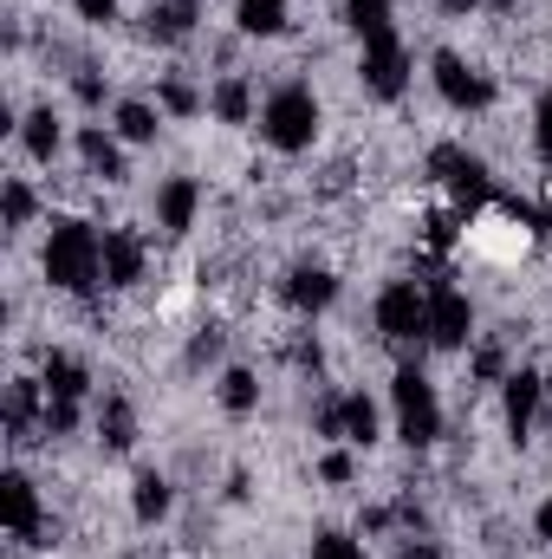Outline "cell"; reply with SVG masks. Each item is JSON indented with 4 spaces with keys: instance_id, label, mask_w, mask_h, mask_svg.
Listing matches in <instances>:
<instances>
[{
    "instance_id": "1",
    "label": "cell",
    "mask_w": 552,
    "mask_h": 559,
    "mask_svg": "<svg viewBox=\"0 0 552 559\" xmlns=\"http://www.w3.org/2000/svg\"><path fill=\"white\" fill-rule=\"evenodd\" d=\"M46 280H52L59 293H92V286L105 280V235H92L85 222H52Z\"/></svg>"
},
{
    "instance_id": "36",
    "label": "cell",
    "mask_w": 552,
    "mask_h": 559,
    "mask_svg": "<svg viewBox=\"0 0 552 559\" xmlns=\"http://www.w3.org/2000/svg\"><path fill=\"white\" fill-rule=\"evenodd\" d=\"M547 397H552V371H547Z\"/></svg>"
},
{
    "instance_id": "12",
    "label": "cell",
    "mask_w": 552,
    "mask_h": 559,
    "mask_svg": "<svg viewBox=\"0 0 552 559\" xmlns=\"http://www.w3.org/2000/svg\"><path fill=\"white\" fill-rule=\"evenodd\" d=\"M79 156H85V169H92V176L124 182V150H118V138H105L98 124H85V131H79Z\"/></svg>"
},
{
    "instance_id": "18",
    "label": "cell",
    "mask_w": 552,
    "mask_h": 559,
    "mask_svg": "<svg viewBox=\"0 0 552 559\" xmlns=\"http://www.w3.org/2000/svg\"><path fill=\"white\" fill-rule=\"evenodd\" d=\"M98 436H105L111 449H131V442H137V411H131L124 397H105V404H98Z\"/></svg>"
},
{
    "instance_id": "2",
    "label": "cell",
    "mask_w": 552,
    "mask_h": 559,
    "mask_svg": "<svg viewBox=\"0 0 552 559\" xmlns=\"http://www.w3.org/2000/svg\"><path fill=\"white\" fill-rule=\"evenodd\" d=\"M261 138L274 143V150H305V143L319 138V98L305 85H279L274 98H267V111H261Z\"/></svg>"
},
{
    "instance_id": "27",
    "label": "cell",
    "mask_w": 552,
    "mask_h": 559,
    "mask_svg": "<svg viewBox=\"0 0 552 559\" xmlns=\"http://www.w3.org/2000/svg\"><path fill=\"white\" fill-rule=\"evenodd\" d=\"M26 222H33V189L7 182V228H26Z\"/></svg>"
},
{
    "instance_id": "5",
    "label": "cell",
    "mask_w": 552,
    "mask_h": 559,
    "mask_svg": "<svg viewBox=\"0 0 552 559\" xmlns=\"http://www.w3.org/2000/svg\"><path fill=\"white\" fill-rule=\"evenodd\" d=\"M429 345H468L475 338V306H468V293H455V286H435L429 293V332H422Z\"/></svg>"
},
{
    "instance_id": "32",
    "label": "cell",
    "mask_w": 552,
    "mask_h": 559,
    "mask_svg": "<svg viewBox=\"0 0 552 559\" xmlns=\"http://www.w3.org/2000/svg\"><path fill=\"white\" fill-rule=\"evenodd\" d=\"M319 475H325V481H338V488H345V481H351V475H358V468H351V455H325V462H319Z\"/></svg>"
},
{
    "instance_id": "9",
    "label": "cell",
    "mask_w": 552,
    "mask_h": 559,
    "mask_svg": "<svg viewBox=\"0 0 552 559\" xmlns=\"http://www.w3.org/2000/svg\"><path fill=\"white\" fill-rule=\"evenodd\" d=\"M195 209H202V182H195V176H169V182L156 189V222H163V235H189V228H195Z\"/></svg>"
},
{
    "instance_id": "19",
    "label": "cell",
    "mask_w": 552,
    "mask_h": 559,
    "mask_svg": "<svg viewBox=\"0 0 552 559\" xmlns=\"http://www.w3.org/2000/svg\"><path fill=\"white\" fill-rule=\"evenodd\" d=\"M156 131H163V111L156 105H143V98L118 105V138L124 143H156Z\"/></svg>"
},
{
    "instance_id": "11",
    "label": "cell",
    "mask_w": 552,
    "mask_h": 559,
    "mask_svg": "<svg viewBox=\"0 0 552 559\" xmlns=\"http://www.w3.org/2000/svg\"><path fill=\"white\" fill-rule=\"evenodd\" d=\"M540 397H547V378H540V371H514V378H507L501 411H507V429H514V436H527V429H533V417H540Z\"/></svg>"
},
{
    "instance_id": "34",
    "label": "cell",
    "mask_w": 552,
    "mask_h": 559,
    "mask_svg": "<svg viewBox=\"0 0 552 559\" xmlns=\"http://www.w3.org/2000/svg\"><path fill=\"white\" fill-rule=\"evenodd\" d=\"M435 7H442V13H455V20H461V13H468V7H475V0H435Z\"/></svg>"
},
{
    "instance_id": "13",
    "label": "cell",
    "mask_w": 552,
    "mask_h": 559,
    "mask_svg": "<svg viewBox=\"0 0 552 559\" xmlns=\"http://www.w3.org/2000/svg\"><path fill=\"white\" fill-rule=\"evenodd\" d=\"M92 391V371L79 365V358H65V352H46V397H85Z\"/></svg>"
},
{
    "instance_id": "16",
    "label": "cell",
    "mask_w": 552,
    "mask_h": 559,
    "mask_svg": "<svg viewBox=\"0 0 552 559\" xmlns=\"http://www.w3.org/2000/svg\"><path fill=\"white\" fill-rule=\"evenodd\" d=\"M195 20H202L195 0H156V7H149V39H189Z\"/></svg>"
},
{
    "instance_id": "35",
    "label": "cell",
    "mask_w": 552,
    "mask_h": 559,
    "mask_svg": "<svg viewBox=\"0 0 552 559\" xmlns=\"http://www.w3.org/2000/svg\"><path fill=\"white\" fill-rule=\"evenodd\" d=\"M404 559H442V554H435V547H410Z\"/></svg>"
},
{
    "instance_id": "28",
    "label": "cell",
    "mask_w": 552,
    "mask_h": 559,
    "mask_svg": "<svg viewBox=\"0 0 552 559\" xmlns=\"http://www.w3.org/2000/svg\"><path fill=\"white\" fill-rule=\"evenodd\" d=\"M312 559H364V554H358L351 534H319V540H312Z\"/></svg>"
},
{
    "instance_id": "17",
    "label": "cell",
    "mask_w": 552,
    "mask_h": 559,
    "mask_svg": "<svg viewBox=\"0 0 552 559\" xmlns=\"http://www.w3.org/2000/svg\"><path fill=\"white\" fill-rule=\"evenodd\" d=\"M39 391H46V384H33V378H20V384L7 391V429H13V442H26V436H33V417H46V411H39Z\"/></svg>"
},
{
    "instance_id": "4",
    "label": "cell",
    "mask_w": 552,
    "mask_h": 559,
    "mask_svg": "<svg viewBox=\"0 0 552 559\" xmlns=\"http://www.w3.org/2000/svg\"><path fill=\"white\" fill-rule=\"evenodd\" d=\"M377 332L391 338V345H404V338H422L429 332V293H416V280H391L384 293H377Z\"/></svg>"
},
{
    "instance_id": "8",
    "label": "cell",
    "mask_w": 552,
    "mask_h": 559,
    "mask_svg": "<svg viewBox=\"0 0 552 559\" xmlns=\"http://www.w3.org/2000/svg\"><path fill=\"white\" fill-rule=\"evenodd\" d=\"M0 514H7V534L20 540V547H46L39 534V495H33V481L26 475H7V488H0Z\"/></svg>"
},
{
    "instance_id": "10",
    "label": "cell",
    "mask_w": 552,
    "mask_h": 559,
    "mask_svg": "<svg viewBox=\"0 0 552 559\" xmlns=\"http://www.w3.org/2000/svg\"><path fill=\"white\" fill-rule=\"evenodd\" d=\"M143 235H131V228H105V286H137L143 280Z\"/></svg>"
},
{
    "instance_id": "15",
    "label": "cell",
    "mask_w": 552,
    "mask_h": 559,
    "mask_svg": "<svg viewBox=\"0 0 552 559\" xmlns=\"http://www.w3.org/2000/svg\"><path fill=\"white\" fill-rule=\"evenodd\" d=\"M338 429H345V442H358V449H371V442H377V404H371L364 391H351V397H338Z\"/></svg>"
},
{
    "instance_id": "21",
    "label": "cell",
    "mask_w": 552,
    "mask_h": 559,
    "mask_svg": "<svg viewBox=\"0 0 552 559\" xmlns=\"http://www.w3.org/2000/svg\"><path fill=\"white\" fill-rule=\"evenodd\" d=\"M208 105H215V118H221V124H248V111H254V92H248V79H221Z\"/></svg>"
},
{
    "instance_id": "23",
    "label": "cell",
    "mask_w": 552,
    "mask_h": 559,
    "mask_svg": "<svg viewBox=\"0 0 552 559\" xmlns=\"http://www.w3.org/2000/svg\"><path fill=\"white\" fill-rule=\"evenodd\" d=\"M345 20L364 33V46L371 39H391V0H345Z\"/></svg>"
},
{
    "instance_id": "6",
    "label": "cell",
    "mask_w": 552,
    "mask_h": 559,
    "mask_svg": "<svg viewBox=\"0 0 552 559\" xmlns=\"http://www.w3.org/2000/svg\"><path fill=\"white\" fill-rule=\"evenodd\" d=\"M435 92L455 105V111H481L494 92H488V79L468 66V59H455V52H435Z\"/></svg>"
},
{
    "instance_id": "3",
    "label": "cell",
    "mask_w": 552,
    "mask_h": 559,
    "mask_svg": "<svg viewBox=\"0 0 552 559\" xmlns=\"http://www.w3.org/2000/svg\"><path fill=\"white\" fill-rule=\"evenodd\" d=\"M397 429H404V442L422 449V442H435L442 436V404H435V391H429V378L422 371H397Z\"/></svg>"
},
{
    "instance_id": "25",
    "label": "cell",
    "mask_w": 552,
    "mask_h": 559,
    "mask_svg": "<svg viewBox=\"0 0 552 559\" xmlns=\"http://www.w3.org/2000/svg\"><path fill=\"white\" fill-rule=\"evenodd\" d=\"M286 26V0H241V33H279Z\"/></svg>"
},
{
    "instance_id": "14",
    "label": "cell",
    "mask_w": 552,
    "mask_h": 559,
    "mask_svg": "<svg viewBox=\"0 0 552 559\" xmlns=\"http://www.w3.org/2000/svg\"><path fill=\"white\" fill-rule=\"evenodd\" d=\"M286 299H292L299 312H319V306L338 299V280L325 274V267H299V274L286 280Z\"/></svg>"
},
{
    "instance_id": "33",
    "label": "cell",
    "mask_w": 552,
    "mask_h": 559,
    "mask_svg": "<svg viewBox=\"0 0 552 559\" xmlns=\"http://www.w3.org/2000/svg\"><path fill=\"white\" fill-rule=\"evenodd\" d=\"M533 534L552 547V501H540V514H533Z\"/></svg>"
},
{
    "instance_id": "24",
    "label": "cell",
    "mask_w": 552,
    "mask_h": 559,
    "mask_svg": "<svg viewBox=\"0 0 552 559\" xmlns=\"http://www.w3.org/2000/svg\"><path fill=\"white\" fill-rule=\"evenodd\" d=\"M131 508H137L143 527H156V521L169 514V481H163V475H137V495H131Z\"/></svg>"
},
{
    "instance_id": "7",
    "label": "cell",
    "mask_w": 552,
    "mask_h": 559,
    "mask_svg": "<svg viewBox=\"0 0 552 559\" xmlns=\"http://www.w3.org/2000/svg\"><path fill=\"white\" fill-rule=\"evenodd\" d=\"M364 85H371L377 98H404V85H410V59H404L397 33H391V39H371V46H364Z\"/></svg>"
},
{
    "instance_id": "20",
    "label": "cell",
    "mask_w": 552,
    "mask_h": 559,
    "mask_svg": "<svg viewBox=\"0 0 552 559\" xmlns=\"http://www.w3.org/2000/svg\"><path fill=\"white\" fill-rule=\"evenodd\" d=\"M20 143H26L33 163H52V156H59V118H52V111H33V118L20 124Z\"/></svg>"
},
{
    "instance_id": "26",
    "label": "cell",
    "mask_w": 552,
    "mask_h": 559,
    "mask_svg": "<svg viewBox=\"0 0 552 559\" xmlns=\"http://www.w3.org/2000/svg\"><path fill=\"white\" fill-rule=\"evenodd\" d=\"M156 98H163V111H176V118H195V111H202V98H195L182 79H163V92H156Z\"/></svg>"
},
{
    "instance_id": "31",
    "label": "cell",
    "mask_w": 552,
    "mask_h": 559,
    "mask_svg": "<svg viewBox=\"0 0 552 559\" xmlns=\"http://www.w3.org/2000/svg\"><path fill=\"white\" fill-rule=\"evenodd\" d=\"M501 365H507L501 345H481V352H475V378H501Z\"/></svg>"
},
{
    "instance_id": "37",
    "label": "cell",
    "mask_w": 552,
    "mask_h": 559,
    "mask_svg": "<svg viewBox=\"0 0 552 559\" xmlns=\"http://www.w3.org/2000/svg\"><path fill=\"white\" fill-rule=\"evenodd\" d=\"M494 7H514V0H494Z\"/></svg>"
},
{
    "instance_id": "29",
    "label": "cell",
    "mask_w": 552,
    "mask_h": 559,
    "mask_svg": "<svg viewBox=\"0 0 552 559\" xmlns=\"http://www.w3.org/2000/svg\"><path fill=\"white\" fill-rule=\"evenodd\" d=\"M533 143H540V156L552 163V92L540 98V111H533Z\"/></svg>"
},
{
    "instance_id": "22",
    "label": "cell",
    "mask_w": 552,
    "mask_h": 559,
    "mask_svg": "<svg viewBox=\"0 0 552 559\" xmlns=\"http://www.w3.org/2000/svg\"><path fill=\"white\" fill-rule=\"evenodd\" d=\"M261 404V378L254 371H221V411L228 417H248Z\"/></svg>"
},
{
    "instance_id": "30",
    "label": "cell",
    "mask_w": 552,
    "mask_h": 559,
    "mask_svg": "<svg viewBox=\"0 0 552 559\" xmlns=\"http://www.w3.org/2000/svg\"><path fill=\"white\" fill-rule=\"evenodd\" d=\"M79 20L85 26H111L118 20V0H79Z\"/></svg>"
}]
</instances>
